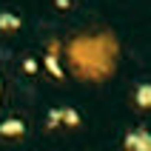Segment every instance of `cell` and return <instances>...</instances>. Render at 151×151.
I'll return each instance as SVG.
<instances>
[{
  "mask_svg": "<svg viewBox=\"0 0 151 151\" xmlns=\"http://www.w3.org/2000/svg\"><path fill=\"white\" fill-rule=\"evenodd\" d=\"M126 151H151V131L148 128H134L126 134Z\"/></svg>",
  "mask_w": 151,
  "mask_h": 151,
  "instance_id": "6da1fadb",
  "label": "cell"
},
{
  "mask_svg": "<svg viewBox=\"0 0 151 151\" xmlns=\"http://www.w3.org/2000/svg\"><path fill=\"white\" fill-rule=\"evenodd\" d=\"M134 103L137 109H151V83H140L134 88Z\"/></svg>",
  "mask_w": 151,
  "mask_h": 151,
  "instance_id": "7a4b0ae2",
  "label": "cell"
},
{
  "mask_svg": "<svg viewBox=\"0 0 151 151\" xmlns=\"http://www.w3.org/2000/svg\"><path fill=\"white\" fill-rule=\"evenodd\" d=\"M0 134H6V137L23 134V123H20V120H9V123H3V126H0Z\"/></svg>",
  "mask_w": 151,
  "mask_h": 151,
  "instance_id": "3957f363",
  "label": "cell"
},
{
  "mask_svg": "<svg viewBox=\"0 0 151 151\" xmlns=\"http://www.w3.org/2000/svg\"><path fill=\"white\" fill-rule=\"evenodd\" d=\"M60 111H63V114H60V117L66 120L68 126H80V114H77L74 109H60Z\"/></svg>",
  "mask_w": 151,
  "mask_h": 151,
  "instance_id": "277c9868",
  "label": "cell"
},
{
  "mask_svg": "<svg viewBox=\"0 0 151 151\" xmlns=\"http://www.w3.org/2000/svg\"><path fill=\"white\" fill-rule=\"evenodd\" d=\"M0 26H3V29H17L20 20H14V17H9V14H0Z\"/></svg>",
  "mask_w": 151,
  "mask_h": 151,
  "instance_id": "5b68a950",
  "label": "cell"
}]
</instances>
